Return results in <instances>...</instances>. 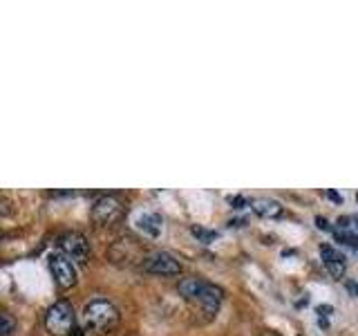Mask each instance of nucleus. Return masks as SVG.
<instances>
[{"label":"nucleus","mask_w":358,"mask_h":336,"mask_svg":"<svg viewBox=\"0 0 358 336\" xmlns=\"http://www.w3.org/2000/svg\"><path fill=\"white\" fill-rule=\"evenodd\" d=\"M177 291L184 300L193 302V305H197L201 312L208 314V316H213V314L220 309L222 298H224V291L217 285L206 283V280H201L197 276L179 280Z\"/></svg>","instance_id":"nucleus-1"},{"label":"nucleus","mask_w":358,"mask_h":336,"mask_svg":"<svg viewBox=\"0 0 358 336\" xmlns=\"http://www.w3.org/2000/svg\"><path fill=\"white\" fill-rule=\"evenodd\" d=\"M117 323H119V309L110 300L103 298L92 300L83 312V325L90 332L106 334L110 330H115Z\"/></svg>","instance_id":"nucleus-2"},{"label":"nucleus","mask_w":358,"mask_h":336,"mask_svg":"<svg viewBox=\"0 0 358 336\" xmlns=\"http://www.w3.org/2000/svg\"><path fill=\"white\" fill-rule=\"evenodd\" d=\"M45 328L52 336H72L76 328V314L74 307L67 300H59L45 314Z\"/></svg>","instance_id":"nucleus-3"},{"label":"nucleus","mask_w":358,"mask_h":336,"mask_svg":"<svg viewBox=\"0 0 358 336\" xmlns=\"http://www.w3.org/2000/svg\"><path fill=\"white\" fill-rule=\"evenodd\" d=\"M123 216H126V204L117 195L99 197L92 204V211H90V218H92L96 227H110V224L119 222Z\"/></svg>","instance_id":"nucleus-4"},{"label":"nucleus","mask_w":358,"mask_h":336,"mask_svg":"<svg viewBox=\"0 0 358 336\" xmlns=\"http://www.w3.org/2000/svg\"><path fill=\"white\" fill-rule=\"evenodd\" d=\"M141 267L155 276H177L182 272V262L177 260V255L168 251H155V253L143 255Z\"/></svg>","instance_id":"nucleus-5"},{"label":"nucleus","mask_w":358,"mask_h":336,"mask_svg":"<svg viewBox=\"0 0 358 336\" xmlns=\"http://www.w3.org/2000/svg\"><path fill=\"white\" fill-rule=\"evenodd\" d=\"M59 246L63 249V255L70 258V260H76L85 265L87 258H90V242L83 233H76V231H67L65 235L59 238Z\"/></svg>","instance_id":"nucleus-6"},{"label":"nucleus","mask_w":358,"mask_h":336,"mask_svg":"<svg viewBox=\"0 0 358 336\" xmlns=\"http://www.w3.org/2000/svg\"><path fill=\"white\" fill-rule=\"evenodd\" d=\"M50 272H52V278L56 280V285L61 289H70L76 285V269L70 258H65L63 253L50 255Z\"/></svg>","instance_id":"nucleus-7"},{"label":"nucleus","mask_w":358,"mask_h":336,"mask_svg":"<svg viewBox=\"0 0 358 336\" xmlns=\"http://www.w3.org/2000/svg\"><path fill=\"white\" fill-rule=\"evenodd\" d=\"M139 251V246H137V242H132V240H128V238H123V240H117L115 244L110 246V251H108V258L115 265H128V262H132L134 258V253Z\"/></svg>","instance_id":"nucleus-8"},{"label":"nucleus","mask_w":358,"mask_h":336,"mask_svg":"<svg viewBox=\"0 0 358 336\" xmlns=\"http://www.w3.org/2000/svg\"><path fill=\"white\" fill-rule=\"evenodd\" d=\"M320 258H322L324 267L329 269V274H331L334 278H338V280H341L343 274H345V267H347L345 255H343L341 251H336L334 246L322 244V246H320Z\"/></svg>","instance_id":"nucleus-9"},{"label":"nucleus","mask_w":358,"mask_h":336,"mask_svg":"<svg viewBox=\"0 0 358 336\" xmlns=\"http://www.w3.org/2000/svg\"><path fill=\"white\" fill-rule=\"evenodd\" d=\"M162 227H164V220L162 216H157V213H143V216L137 218V229L148 235V238H157V235L162 233Z\"/></svg>","instance_id":"nucleus-10"},{"label":"nucleus","mask_w":358,"mask_h":336,"mask_svg":"<svg viewBox=\"0 0 358 336\" xmlns=\"http://www.w3.org/2000/svg\"><path fill=\"white\" fill-rule=\"evenodd\" d=\"M251 209H253L255 216H260V218H278V216H282V204L275 202V200H268V197L253 200Z\"/></svg>","instance_id":"nucleus-11"},{"label":"nucleus","mask_w":358,"mask_h":336,"mask_svg":"<svg viewBox=\"0 0 358 336\" xmlns=\"http://www.w3.org/2000/svg\"><path fill=\"white\" fill-rule=\"evenodd\" d=\"M16 330V316L7 309H0V336H9Z\"/></svg>","instance_id":"nucleus-12"},{"label":"nucleus","mask_w":358,"mask_h":336,"mask_svg":"<svg viewBox=\"0 0 358 336\" xmlns=\"http://www.w3.org/2000/svg\"><path fill=\"white\" fill-rule=\"evenodd\" d=\"M193 235H197L201 242H210V240L217 238V231H208V229L197 227V224H195V227H193Z\"/></svg>","instance_id":"nucleus-13"},{"label":"nucleus","mask_w":358,"mask_h":336,"mask_svg":"<svg viewBox=\"0 0 358 336\" xmlns=\"http://www.w3.org/2000/svg\"><path fill=\"white\" fill-rule=\"evenodd\" d=\"M316 224H318V229H322V231H329V229H331V227H329V222L324 220V218H320V216L316 218Z\"/></svg>","instance_id":"nucleus-14"},{"label":"nucleus","mask_w":358,"mask_h":336,"mask_svg":"<svg viewBox=\"0 0 358 336\" xmlns=\"http://www.w3.org/2000/svg\"><path fill=\"white\" fill-rule=\"evenodd\" d=\"M327 197H329L331 202H336V204H341V202H343V197H341L338 193H336V190H327Z\"/></svg>","instance_id":"nucleus-15"},{"label":"nucleus","mask_w":358,"mask_h":336,"mask_svg":"<svg viewBox=\"0 0 358 336\" xmlns=\"http://www.w3.org/2000/svg\"><path fill=\"white\" fill-rule=\"evenodd\" d=\"M231 204H235V209H242L246 204L244 197H231Z\"/></svg>","instance_id":"nucleus-16"},{"label":"nucleus","mask_w":358,"mask_h":336,"mask_svg":"<svg viewBox=\"0 0 358 336\" xmlns=\"http://www.w3.org/2000/svg\"><path fill=\"white\" fill-rule=\"evenodd\" d=\"M329 312H331L329 305H320V307H318V314H320V316H329Z\"/></svg>","instance_id":"nucleus-17"},{"label":"nucleus","mask_w":358,"mask_h":336,"mask_svg":"<svg viewBox=\"0 0 358 336\" xmlns=\"http://www.w3.org/2000/svg\"><path fill=\"white\" fill-rule=\"evenodd\" d=\"M350 246H354V251L358 253V235H354V238H352V244Z\"/></svg>","instance_id":"nucleus-18"},{"label":"nucleus","mask_w":358,"mask_h":336,"mask_svg":"<svg viewBox=\"0 0 358 336\" xmlns=\"http://www.w3.org/2000/svg\"><path fill=\"white\" fill-rule=\"evenodd\" d=\"M260 336H280V334H275V332H264V334H260Z\"/></svg>","instance_id":"nucleus-19"},{"label":"nucleus","mask_w":358,"mask_h":336,"mask_svg":"<svg viewBox=\"0 0 358 336\" xmlns=\"http://www.w3.org/2000/svg\"><path fill=\"white\" fill-rule=\"evenodd\" d=\"M356 197H358V195H356Z\"/></svg>","instance_id":"nucleus-20"}]
</instances>
